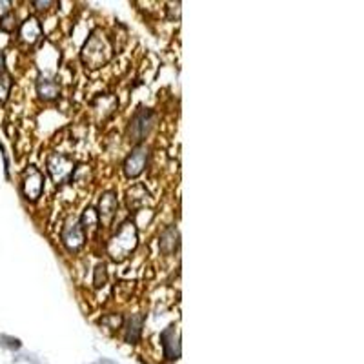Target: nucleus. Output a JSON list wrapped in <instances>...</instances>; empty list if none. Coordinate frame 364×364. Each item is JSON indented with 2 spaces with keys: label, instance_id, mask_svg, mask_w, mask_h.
Returning a JSON list of instances; mask_svg holds the SVG:
<instances>
[{
  "label": "nucleus",
  "instance_id": "nucleus-14",
  "mask_svg": "<svg viewBox=\"0 0 364 364\" xmlns=\"http://www.w3.org/2000/svg\"><path fill=\"white\" fill-rule=\"evenodd\" d=\"M178 246V233L175 228H170V230H166L161 237V250L164 253H171L175 252V248Z\"/></svg>",
  "mask_w": 364,
  "mask_h": 364
},
{
  "label": "nucleus",
  "instance_id": "nucleus-17",
  "mask_svg": "<svg viewBox=\"0 0 364 364\" xmlns=\"http://www.w3.org/2000/svg\"><path fill=\"white\" fill-rule=\"evenodd\" d=\"M9 90H11V79H9V75H2L0 77V104H4L6 99L9 95Z\"/></svg>",
  "mask_w": 364,
  "mask_h": 364
},
{
  "label": "nucleus",
  "instance_id": "nucleus-9",
  "mask_svg": "<svg viewBox=\"0 0 364 364\" xmlns=\"http://www.w3.org/2000/svg\"><path fill=\"white\" fill-rule=\"evenodd\" d=\"M42 35V28L41 24H38V21L35 17H29L28 21L22 22L21 26V33H18V37H21V42L26 46H33L35 42L41 38Z\"/></svg>",
  "mask_w": 364,
  "mask_h": 364
},
{
  "label": "nucleus",
  "instance_id": "nucleus-19",
  "mask_svg": "<svg viewBox=\"0 0 364 364\" xmlns=\"http://www.w3.org/2000/svg\"><path fill=\"white\" fill-rule=\"evenodd\" d=\"M104 284H106V264H99L95 269V286L100 288Z\"/></svg>",
  "mask_w": 364,
  "mask_h": 364
},
{
  "label": "nucleus",
  "instance_id": "nucleus-4",
  "mask_svg": "<svg viewBox=\"0 0 364 364\" xmlns=\"http://www.w3.org/2000/svg\"><path fill=\"white\" fill-rule=\"evenodd\" d=\"M155 122V113L151 109H141L133 115V119L129 120V129L128 136L129 141L141 142L146 135L149 133V129L154 128Z\"/></svg>",
  "mask_w": 364,
  "mask_h": 364
},
{
  "label": "nucleus",
  "instance_id": "nucleus-6",
  "mask_svg": "<svg viewBox=\"0 0 364 364\" xmlns=\"http://www.w3.org/2000/svg\"><path fill=\"white\" fill-rule=\"evenodd\" d=\"M22 188H24V195L28 200H37L42 195V190H44V177H42V173L35 166H29V170L26 171Z\"/></svg>",
  "mask_w": 364,
  "mask_h": 364
},
{
  "label": "nucleus",
  "instance_id": "nucleus-7",
  "mask_svg": "<svg viewBox=\"0 0 364 364\" xmlns=\"http://www.w3.org/2000/svg\"><path fill=\"white\" fill-rule=\"evenodd\" d=\"M148 148L146 146H136L133 149L129 157L126 159V164H124V171L129 178H135L144 171L146 168V162H148Z\"/></svg>",
  "mask_w": 364,
  "mask_h": 364
},
{
  "label": "nucleus",
  "instance_id": "nucleus-16",
  "mask_svg": "<svg viewBox=\"0 0 364 364\" xmlns=\"http://www.w3.org/2000/svg\"><path fill=\"white\" fill-rule=\"evenodd\" d=\"M17 17L13 15V13H8L4 17L0 18V31H4V33H11L17 29Z\"/></svg>",
  "mask_w": 364,
  "mask_h": 364
},
{
  "label": "nucleus",
  "instance_id": "nucleus-11",
  "mask_svg": "<svg viewBox=\"0 0 364 364\" xmlns=\"http://www.w3.org/2000/svg\"><path fill=\"white\" fill-rule=\"evenodd\" d=\"M146 200H148V190H146L142 184H136L132 190L128 191V208L129 210H139V208L146 206Z\"/></svg>",
  "mask_w": 364,
  "mask_h": 364
},
{
  "label": "nucleus",
  "instance_id": "nucleus-3",
  "mask_svg": "<svg viewBox=\"0 0 364 364\" xmlns=\"http://www.w3.org/2000/svg\"><path fill=\"white\" fill-rule=\"evenodd\" d=\"M48 171L57 184H64L73 177L75 164L68 155L53 154L48 157Z\"/></svg>",
  "mask_w": 364,
  "mask_h": 364
},
{
  "label": "nucleus",
  "instance_id": "nucleus-12",
  "mask_svg": "<svg viewBox=\"0 0 364 364\" xmlns=\"http://www.w3.org/2000/svg\"><path fill=\"white\" fill-rule=\"evenodd\" d=\"M117 208H119V203H117V197L113 191H108V193L102 195V199H100V206H99V213L102 219L109 220L113 215H115Z\"/></svg>",
  "mask_w": 364,
  "mask_h": 364
},
{
  "label": "nucleus",
  "instance_id": "nucleus-15",
  "mask_svg": "<svg viewBox=\"0 0 364 364\" xmlns=\"http://www.w3.org/2000/svg\"><path fill=\"white\" fill-rule=\"evenodd\" d=\"M80 226H82V230H86L87 233L97 230V226H99V213H97L93 208H87V210L84 211L82 219H80Z\"/></svg>",
  "mask_w": 364,
  "mask_h": 364
},
{
  "label": "nucleus",
  "instance_id": "nucleus-18",
  "mask_svg": "<svg viewBox=\"0 0 364 364\" xmlns=\"http://www.w3.org/2000/svg\"><path fill=\"white\" fill-rule=\"evenodd\" d=\"M102 324L106 328H112V330H119V328H122V317L117 314L106 315V317L102 318Z\"/></svg>",
  "mask_w": 364,
  "mask_h": 364
},
{
  "label": "nucleus",
  "instance_id": "nucleus-8",
  "mask_svg": "<svg viewBox=\"0 0 364 364\" xmlns=\"http://www.w3.org/2000/svg\"><path fill=\"white\" fill-rule=\"evenodd\" d=\"M162 348H164V355L168 359H177L181 355V344H178V331L175 326H170L168 330L162 331L161 336Z\"/></svg>",
  "mask_w": 364,
  "mask_h": 364
},
{
  "label": "nucleus",
  "instance_id": "nucleus-20",
  "mask_svg": "<svg viewBox=\"0 0 364 364\" xmlns=\"http://www.w3.org/2000/svg\"><path fill=\"white\" fill-rule=\"evenodd\" d=\"M6 63H4V53H2V51H0V77H2V75L6 73Z\"/></svg>",
  "mask_w": 364,
  "mask_h": 364
},
{
  "label": "nucleus",
  "instance_id": "nucleus-2",
  "mask_svg": "<svg viewBox=\"0 0 364 364\" xmlns=\"http://www.w3.org/2000/svg\"><path fill=\"white\" fill-rule=\"evenodd\" d=\"M136 246V228L133 223H124L108 242V253L113 261H124Z\"/></svg>",
  "mask_w": 364,
  "mask_h": 364
},
{
  "label": "nucleus",
  "instance_id": "nucleus-5",
  "mask_svg": "<svg viewBox=\"0 0 364 364\" xmlns=\"http://www.w3.org/2000/svg\"><path fill=\"white\" fill-rule=\"evenodd\" d=\"M63 242L70 252H77L84 246V230L80 226V220L70 219L64 224Z\"/></svg>",
  "mask_w": 364,
  "mask_h": 364
},
{
  "label": "nucleus",
  "instance_id": "nucleus-1",
  "mask_svg": "<svg viewBox=\"0 0 364 364\" xmlns=\"http://www.w3.org/2000/svg\"><path fill=\"white\" fill-rule=\"evenodd\" d=\"M109 57H112V44H109L108 37L102 31H95V33L87 38L86 46H84V64L95 70V68H100L102 64L108 63Z\"/></svg>",
  "mask_w": 364,
  "mask_h": 364
},
{
  "label": "nucleus",
  "instance_id": "nucleus-10",
  "mask_svg": "<svg viewBox=\"0 0 364 364\" xmlns=\"http://www.w3.org/2000/svg\"><path fill=\"white\" fill-rule=\"evenodd\" d=\"M142 326H144V315L133 314L128 317L126 323V343L136 344L142 336Z\"/></svg>",
  "mask_w": 364,
  "mask_h": 364
},
{
  "label": "nucleus",
  "instance_id": "nucleus-13",
  "mask_svg": "<svg viewBox=\"0 0 364 364\" xmlns=\"http://www.w3.org/2000/svg\"><path fill=\"white\" fill-rule=\"evenodd\" d=\"M37 90H38V95L42 97L44 100H53L58 97V84L51 79H41L37 84Z\"/></svg>",
  "mask_w": 364,
  "mask_h": 364
}]
</instances>
